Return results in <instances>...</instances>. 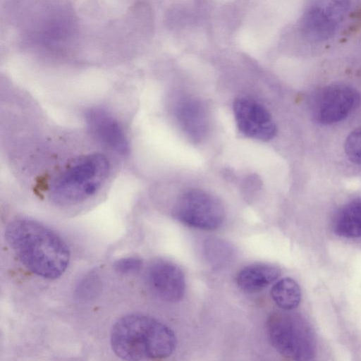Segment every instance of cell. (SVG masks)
Instances as JSON below:
<instances>
[{
  "instance_id": "16",
  "label": "cell",
  "mask_w": 361,
  "mask_h": 361,
  "mask_svg": "<svg viewBox=\"0 0 361 361\" xmlns=\"http://www.w3.org/2000/svg\"><path fill=\"white\" fill-rule=\"evenodd\" d=\"M345 151L352 161L361 164V128L348 135L345 143Z\"/></svg>"
},
{
  "instance_id": "9",
  "label": "cell",
  "mask_w": 361,
  "mask_h": 361,
  "mask_svg": "<svg viewBox=\"0 0 361 361\" xmlns=\"http://www.w3.org/2000/svg\"><path fill=\"white\" fill-rule=\"evenodd\" d=\"M91 136L100 145L118 154L125 155L129 151V142L121 123L109 111L92 108L85 116Z\"/></svg>"
},
{
  "instance_id": "5",
  "label": "cell",
  "mask_w": 361,
  "mask_h": 361,
  "mask_svg": "<svg viewBox=\"0 0 361 361\" xmlns=\"http://www.w3.org/2000/svg\"><path fill=\"white\" fill-rule=\"evenodd\" d=\"M173 213L181 223L208 231L219 228L225 216L224 207L215 196L196 189L187 191L178 199Z\"/></svg>"
},
{
  "instance_id": "4",
  "label": "cell",
  "mask_w": 361,
  "mask_h": 361,
  "mask_svg": "<svg viewBox=\"0 0 361 361\" xmlns=\"http://www.w3.org/2000/svg\"><path fill=\"white\" fill-rule=\"evenodd\" d=\"M283 310L274 312L267 321L269 341L281 355L295 360H310L316 351L314 331L300 314Z\"/></svg>"
},
{
  "instance_id": "2",
  "label": "cell",
  "mask_w": 361,
  "mask_h": 361,
  "mask_svg": "<svg viewBox=\"0 0 361 361\" xmlns=\"http://www.w3.org/2000/svg\"><path fill=\"white\" fill-rule=\"evenodd\" d=\"M110 345L125 360H161L175 350L176 338L166 324L150 316L130 314L112 326Z\"/></svg>"
},
{
  "instance_id": "7",
  "label": "cell",
  "mask_w": 361,
  "mask_h": 361,
  "mask_svg": "<svg viewBox=\"0 0 361 361\" xmlns=\"http://www.w3.org/2000/svg\"><path fill=\"white\" fill-rule=\"evenodd\" d=\"M359 97L355 89L346 85H332L321 90L312 102L314 119L324 125L345 118L357 104Z\"/></svg>"
},
{
  "instance_id": "18",
  "label": "cell",
  "mask_w": 361,
  "mask_h": 361,
  "mask_svg": "<svg viewBox=\"0 0 361 361\" xmlns=\"http://www.w3.org/2000/svg\"><path fill=\"white\" fill-rule=\"evenodd\" d=\"M88 276L87 278L82 280L79 286V293L80 294H91L92 291L95 289L94 288L97 286L96 282L97 280L94 276Z\"/></svg>"
},
{
  "instance_id": "1",
  "label": "cell",
  "mask_w": 361,
  "mask_h": 361,
  "mask_svg": "<svg viewBox=\"0 0 361 361\" xmlns=\"http://www.w3.org/2000/svg\"><path fill=\"white\" fill-rule=\"evenodd\" d=\"M5 238L23 266L39 277L56 279L68 267L71 252L66 242L36 220H12L6 226Z\"/></svg>"
},
{
  "instance_id": "15",
  "label": "cell",
  "mask_w": 361,
  "mask_h": 361,
  "mask_svg": "<svg viewBox=\"0 0 361 361\" xmlns=\"http://www.w3.org/2000/svg\"><path fill=\"white\" fill-rule=\"evenodd\" d=\"M204 250L205 258L217 268L229 263L234 254L233 247L227 242L216 238L206 240Z\"/></svg>"
},
{
  "instance_id": "13",
  "label": "cell",
  "mask_w": 361,
  "mask_h": 361,
  "mask_svg": "<svg viewBox=\"0 0 361 361\" xmlns=\"http://www.w3.org/2000/svg\"><path fill=\"white\" fill-rule=\"evenodd\" d=\"M334 233L341 237H361V199H355L342 207L334 223Z\"/></svg>"
},
{
  "instance_id": "12",
  "label": "cell",
  "mask_w": 361,
  "mask_h": 361,
  "mask_svg": "<svg viewBox=\"0 0 361 361\" xmlns=\"http://www.w3.org/2000/svg\"><path fill=\"white\" fill-rule=\"evenodd\" d=\"M281 275L280 269L274 265L257 263L241 269L236 275L238 286L244 292H259L274 282Z\"/></svg>"
},
{
  "instance_id": "10",
  "label": "cell",
  "mask_w": 361,
  "mask_h": 361,
  "mask_svg": "<svg viewBox=\"0 0 361 361\" xmlns=\"http://www.w3.org/2000/svg\"><path fill=\"white\" fill-rule=\"evenodd\" d=\"M146 276L149 288L160 299L176 302L183 298L185 276L182 270L174 263L157 259L148 267Z\"/></svg>"
},
{
  "instance_id": "17",
  "label": "cell",
  "mask_w": 361,
  "mask_h": 361,
  "mask_svg": "<svg viewBox=\"0 0 361 361\" xmlns=\"http://www.w3.org/2000/svg\"><path fill=\"white\" fill-rule=\"evenodd\" d=\"M142 265V260L136 257H128L119 259L114 263L116 271L122 274H129L138 271Z\"/></svg>"
},
{
  "instance_id": "11",
  "label": "cell",
  "mask_w": 361,
  "mask_h": 361,
  "mask_svg": "<svg viewBox=\"0 0 361 361\" xmlns=\"http://www.w3.org/2000/svg\"><path fill=\"white\" fill-rule=\"evenodd\" d=\"M203 106L197 100L187 98L176 107V116L181 128L189 137L200 140L205 137L208 121Z\"/></svg>"
},
{
  "instance_id": "14",
  "label": "cell",
  "mask_w": 361,
  "mask_h": 361,
  "mask_svg": "<svg viewBox=\"0 0 361 361\" xmlns=\"http://www.w3.org/2000/svg\"><path fill=\"white\" fill-rule=\"evenodd\" d=\"M270 293L274 302L283 310H293L300 302V286L294 279L289 277L281 279L275 283Z\"/></svg>"
},
{
  "instance_id": "8",
  "label": "cell",
  "mask_w": 361,
  "mask_h": 361,
  "mask_svg": "<svg viewBox=\"0 0 361 361\" xmlns=\"http://www.w3.org/2000/svg\"><path fill=\"white\" fill-rule=\"evenodd\" d=\"M235 119L245 136L267 141L276 133V127L268 110L257 102L240 97L233 103Z\"/></svg>"
},
{
  "instance_id": "3",
  "label": "cell",
  "mask_w": 361,
  "mask_h": 361,
  "mask_svg": "<svg viewBox=\"0 0 361 361\" xmlns=\"http://www.w3.org/2000/svg\"><path fill=\"white\" fill-rule=\"evenodd\" d=\"M110 170L109 161L103 154L93 152L78 157L54 178L49 198L63 206L84 202L100 190Z\"/></svg>"
},
{
  "instance_id": "6",
  "label": "cell",
  "mask_w": 361,
  "mask_h": 361,
  "mask_svg": "<svg viewBox=\"0 0 361 361\" xmlns=\"http://www.w3.org/2000/svg\"><path fill=\"white\" fill-rule=\"evenodd\" d=\"M350 7V0H314L302 17L303 34L314 41L332 37L344 21Z\"/></svg>"
}]
</instances>
